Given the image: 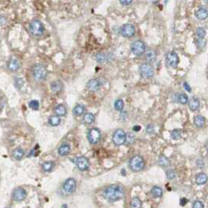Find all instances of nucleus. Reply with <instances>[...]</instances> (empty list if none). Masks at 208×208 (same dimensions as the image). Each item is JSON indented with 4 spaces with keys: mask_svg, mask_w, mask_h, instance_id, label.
Listing matches in <instances>:
<instances>
[{
    "mask_svg": "<svg viewBox=\"0 0 208 208\" xmlns=\"http://www.w3.org/2000/svg\"><path fill=\"white\" fill-rule=\"evenodd\" d=\"M124 196V191L121 185H111L103 191V196L109 202H116L122 199Z\"/></svg>",
    "mask_w": 208,
    "mask_h": 208,
    "instance_id": "nucleus-1",
    "label": "nucleus"
},
{
    "mask_svg": "<svg viewBox=\"0 0 208 208\" xmlns=\"http://www.w3.org/2000/svg\"><path fill=\"white\" fill-rule=\"evenodd\" d=\"M129 167L131 171L137 172L142 171L145 167V161L141 156H134L129 161Z\"/></svg>",
    "mask_w": 208,
    "mask_h": 208,
    "instance_id": "nucleus-2",
    "label": "nucleus"
},
{
    "mask_svg": "<svg viewBox=\"0 0 208 208\" xmlns=\"http://www.w3.org/2000/svg\"><path fill=\"white\" fill-rule=\"evenodd\" d=\"M48 71L46 68L42 64H36L32 70V75L37 81L45 80L47 77Z\"/></svg>",
    "mask_w": 208,
    "mask_h": 208,
    "instance_id": "nucleus-3",
    "label": "nucleus"
},
{
    "mask_svg": "<svg viewBox=\"0 0 208 208\" xmlns=\"http://www.w3.org/2000/svg\"><path fill=\"white\" fill-rule=\"evenodd\" d=\"M30 31L35 36H42L45 32V28L39 20L35 19L30 24Z\"/></svg>",
    "mask_w": 208,
    "mask_h": 208,
    "instance_id": "nucleus-4",
    "label": "nucleus"
},
{
    "mask_svg": "<svg viewBox=\"0 0 208 208\" xmlns=\"http://www.w3.org/2000/svg\"><path fill=\"white\" fill-rule=\"evenodd\" d=\"M112 140L113 142L116 146L123 145L127 141V134L122 129L116 130L114 132V134H113Z\"/></svg>",
    "mask_w": 208,
    "mask_h": 208,
    "instance_id": "nucleus-5",
    "label": "nucleus"
},
{
    "mask_svg": "<svg viewBox=\"0 0 208 208\" xmlns=\"http://www.w3.org/2000/svg\"><path fill=\"white\" fill-rule=\"evenodd\" d=\"M139 74L143 78H151L154 75V69L149 63H142L139 66Z\"/></svg>",
    "mask_w": 208,
    "mask_h": 208,
    "instance_id": "nucleus-6",
    "label": "nucleus"
},
{
    "mask_svg": "<svg viewBox=\"0 0 208 208\" xmlns=\"http://www.w3.org/2000/svg\"><path fill=\"white\" fill-rule=\"evenodd\" d=\"M131 51L133 54L136 56H141L146 52L145 43L140 40L133 42L131 45Z\"/></svg>",
    "mask_w": 208,
    "mask_h": 208,
    "instance_id": "nucleus-7",
    "label": "nucleus"
},
{
    "mask_svg": "<svg viewBox=\"0 0 208 208\" xmlns=\"http://www.w3.org/2000/svg\"><path fill=\"white\" fill-rule=\"evenodd\" d=\"M87 138L89 142L91 144H96L100 140L101 138V134L100 131L98 128H92L89 131L87 135Z\"/></svg>",
    "mask_w": 208,
    "mask_h": 208,
    "instance_id": "nucleus-8",
    "label": "nucleus"
},
{
    "mask_svg": "<svg viewBox=\"0 0 208 208\" xmlns=\"http://www.w3.org/2000/svg\"><path fill=\"white\" fill-rule=\"evenodd\" d=\"M74 163H75L77 168L80 170L81 172H85V171L89 169V166H90L89 159L84 156H81V157L76 158Z\"/></svg>",
    "mask_w": 208,
    "mask_h": 208,
    "instance_id": "nucleus-9",
    "label": "nucleus"
},
{
    "mask_svg": "<svg viewBox=\"0 0 208 208\" xmlns=\"http://www.w3.org/2000/svg\"><path fill=\"white\" fill-rule=\"evenodd\" d=\"M121 34L124 38H131L135 34V28L131 24L124 25L121 28Z\"/></svg>",
    "mask_w": 208,
    "mask_h": 208,
    "instance_id": "nucleus-10",
    "label": "nucleus"
},
{
    "mask_svg": "<svg viewBox=\"0 0 208 208\" xmlns=\"http://www.w3.org/2000/svg\"><path fill=\"white\" fill-rule=\"evenodd\" d=\"M166 63L168 66L172 68L177 67L179 63V58H178V54L175 52H171V53H168L166 56Z\"/></svg>",
    "mask_w": 208,
    "mask_h": 208,
    "instance_id": "nucleus-11",
    "label": "nucleus"
},
{
    "mask_svg": "<svg viewBox=\"0 0 208 208\" xmlns=\"http://www.w3.org/2000/svg\"><path fill=\"white\" fill-rule=\"evenodd\" d=\"M26 196H27V193L23 188H21V187L16 188V189L13 191L12 198L13 200H15V201H17V202L23 201V200H25V199Z\"/></svg>",
    "mask_w": 208,
    "mask_h": 208,
    "instance_id": "nucleus-12",
    "label": "nucleus"
},
{
    "mask_svg": "<svg viewBox=\"0 0 208 208\" xmlns=\"http://www.w3.org/2000/svg\"><path fill=\"white\" fill-rule=\"evenodd\" d=\"M63 190L66 192H68V193L74 192L76 189V181L71 178L66 179V182L63 184Z\"/></svg>",
    "mask_w": 208,
    "mask_h": 208,
    "instance_id": "nucleus-13",
    "label": "nucleus"
},
{
    "mask_svg": "<svg viewBox=\"0 0 208 208\" xmlns=\"http://www.w3.org/2000/svg\"><path fill=\"white\" fill-rule=\"evenodd\" d=\"M101 87V83L98 79H91L87 83V88L91 92H96L100 90Z\"/></svg>",
    "mask_w": 208,
    "mask_h": 208,
    "instance_id": "nucleus-14",
    "label": "nucleus"
},
{
    "mask_svg": "<svg viewBox=\"0 0 208 208\" xmlns=\"http://www.w3.org/2000/svg\"><path fill=\"white\" fill-rule=\"evenodd\" d=\"M7 67L10 71L15 72L19 70L20 67H21V64H20L18 59H15V58H11L7 63Z\"/></svg>",
    "mask_w": 208,
    "mask_h": 208,
    "instance_id": "nucleus-15",
    "label": "nucleus"
},
{
    "mask_svg": "<svg viewBox=\"0 0 208 208\" xmlns=\"http://www.w3.org/2000/svg\"><path fill=\"white\" fill-rule=\"evenodd\" d=\"M70 153V146L68 144H63L58 149V153L60 157L68 155Z\"/></svg>",
    "mask_w": 208,
    "mask_h": 208,
    "instance_id": "nucleus-16",
    "label": "nucleus"
},
{
    "mask_svg": "<svg viewBox=\"0 0 208 208\" xmlns=\"http://www.w3.org/2000/svg\"><path fill=\"white\" fill-rule=\"evenodd\" d=\"M51 90L53 92V93H58V92H60L63 89V83L60 81L59 80H56L53 81L50 85Z\"/></svg>",
    "mask_w": 208,
    "mask_h": 208,
    "instance_id": "nucleus-17",
    "label": "nucleus"
},
{
    "mask_svg": "<svg viewBox=\"0 0 208 208\" xmlns=\"http://www.w3.org/2000/svg\"><path fill=\"white\" fill-rule=\"evenodd\" d=\"M196 17L199 20H201V21H204L206 18L208 17V11L207 9H205V8H199L196 13Z\"/></svg>",
    "mask_w": 208,
    "mask_h": 208,
    "instance_id": "nucleus-18",
    "label": "nucleus"
},
{
    "mask_svg": "<svg viewBox=\"0 0 208 208\" xmlns=\"http://www.w3.org/2000/svg\"><path fill=\"white\" fill-rule=\"evenodd\" d=\"M208 180L207 175L205 173H199V175H197V176L196 177V183L198 185H204L206 183Z\"/></svg>",
    "mask_w": 208,
    "mask_h": 208,
    "instance_id": "nucleus-19",
    "label": "nucleus"
},
{
    "mask_svg": "<svg viewBox=\"0 0 208 208\" xmlns=\"http://www.w3.org/2000/svg\"><path fill=\"white\" fill-rule=\"evenodd\" d=\"M199 100L196 98H192L189 101V107L192 111H195V110H198L199 107Z\"/></svg>",
    "mask_w": 208,
    "mask_h": 208,
    "instance_id": "nucleus-20",
    "label": "nucleus"
},
{
    "mask_svg": "<svg viewBox=\"0 0 208 208\" xmlns=\"http://www.w3.org/2000/svg\"><path fill=\"white\" fill-rule=\"evenodd\" d=\"M24 154H25V151L21 147H18L16 149H14V151L13 152V157L17 161H20L23 158Z\"/></svg>",
    "mask_w": 208,
    "mask_h": 208,
    "instance_id": "nucleus-21",
    "label": "nucleus"
},
{
    "mask_svg": "<svg viewBox=\"0 0 208 208\" xmlns=\"http://www.w3.org/2000/svg\"><path fill=\"white\" fill-rule=\"evenodd\" d=\"M55 113L59 117H64L66 114V109L63 104H59L55 108Z\"/></svg>",
    "mask_w": 208,
    "mask_h": 208,
    "instance_id": "nucleus-22",
    "label": "nucleus"
},
{
    "mask_svg": "<svg viewBox=\"0 0 208 208\" xmlns=\"http://www.w3.org/2000/svg\"><path fill=\"white\" fill-rule=\"evenodd\" d=\"M158 164H159L160 166L163 167V168H167V167L170 166V162L169 159H168L167 157L164 155H161L159 157V159H158Z\"/></svg>",
    "mask_w": 208,
    "mask_h": 208,
    "instance_id": "nucleus-23",
    "label": "nucleus"
},
{
    "mask_svg": "<svg viewBox=\"0 0 208 208\" xmlns=\"http://www.w3.org/2000/svg\"><path fill=\"white\" fill-rule=\"evenodd\" d=\"M205 117L201 115H196L194 117V124L197 128H202L205 124Z\"/></svg>",
    "mask_w": 208,
    "mask_h": 208,
    "instance_id": "nucleus-24",
    "label": "nucleus"
},
{
    "mask_svg": "<svg viewBox=\"0 0 208 208\" xmlns=\"http://www.w3.org/2000/svg\"><path fill=\"white\" fill-rule=\"evenodd\" d=\"M176 100L181 104H186L189 101V98H188L187 95L185 93H179V94L176 95Z\"/></svg>",
    "mask_w": 208,
    "mask_h": 208,
    "instance_id": "nucleus-25",
    "label": "nucleus"
},
{
    "mask_svg": "<svg viewBox=\"0 0 208 208\" xmlns=\"http://www.w3.org/2000/svg\"><path fill=\"white\" fill-rule=\"evenodd\" d=\"M151 194L155 198H161L163 196V190L161 187L154 186L151 189Z\"/></svg>",
    "mask_w": 208,
    "mask_h": 208,
    "instance_id": "nucleus-26",
    "label": "nucleus"
},
{
    "mask_svg": "<svg viewBox=\"0 0 208 208\" xmlns=\"http://www.w3.org/2000/svg\"><path fill=\"white\" fill-rule=\"evenodd\" d=\"M85 107H83L82 105H77L74 107L73 109V114L74 115L79 117V116L82 115L85 113Z\"/></svg>",
    "mask_w": 208,
    "mask_h": 208,
    "instance_id": "nucleus-27",
    "label": "nucleus"
},
{
    "mask_svg": "<svg viewBox=\"0 0 208 208\" xmlns=\"http://www.w3.org/2000/svg\"><path fill=\"white\" fill-rule=\"evenodd\" d=\"M95 116L93 115V114L91 113H87L84 115V117H83V121L85 124H91L92 123H93L95 121Z\"/></svg>",
    "mask_w": 208,
    "mask_h": 208,
    "instance_id": "nucleus-28",
    "label": "nucleus"
},
{
    "mask_svg": "<svg viewBox=\"0 0 208 208\" xmlns=\"http://www.w3.org/2000/svg\"><path fill=\"white\" fill-rule=\"evenodd\" d=\"M53 167H54V163L52 161H46L42 164V169L46 172H51L53 169Z\"/></svg>",
    "mask_w": 208,
    "mask_h": 208,
    "instance_id": "nucleus-29",
    "label": "nucleus"
},
{
    "mask_svg": "<svg viewBox=\"0 0 208 208\" xmlns=\"http://www.w3.org/2000/svg\"><path fill=\"white\" fill-rule=\"evenodd\" d=\"M146 57L147 61L149 63H153L156 60L157 56H156V53L153 50H149L147 51L146 54Z\"/></svg>",
    "mask_w": 208,
    "mask_h": 208,
    "instance_id": "nucleus-30",
    "label": "nucleus"
},
{
    "mask_svg": "<svg viewBox=\"0 0 208 208\" xmlns=\"http://www.w3.org/2000/svg\"><path fill=\"white\" fill-rule=\"evenodd\" d=\"M60 118L59 116H51L49 119V123L52 126H57L60 124Z\"/></svg>",
    "mask_w": 208,
    "mask_h": 208,
    "instance_id": "nucleus-31",
    "label": "nucleus"
},
{
    "mask_svg": "<svg viewBox=\"0 0 208 208\" xmlns=\"http://www.w3.org/2000/svg\"><path fill=\"white\" fill-rule=\"evenodd\" d=\"M171 137L174 140L179 139L182 137V131L180 129H174L171 132Z\"/></svg>",
    "mask_w": 208,
    "mask_h": 208,
    "instance_id": "nucleus-32",
    "label": "nucleus"
},
{
    "mask_svg": "<svg viewBox=\"0 0 208 208\" xmlns=\"http://www.w3.org/2000/svg\"><path fill=\"white\" fill-rule=\"evenodd\" d=\"M124 107V101H123L122 100H121V99L116 100L115 103H114V107H115L116 110H118V111H121V110H123Z\"/></svg>",
    "mask_w": 208,
    "mask_h": 208,
    "instance_id": "nucleus-33",
    "label": "nucleus"
},
{
    "mask_svg": "<svg viewBox=\"0 0 208 208\" xmlns=\"http://www.w3.org/2000/svg\"><path fill=\"white\" fill-rule=\"evenodd\" d=\"M131 207H141L142 206V201L140 200L138 197L133 198L132 200L131 201Z\"/></svg>",
    "mask_w": 208,
    "mask_h": 208,
    "instance_id": "nucleus-34",
    "label": "nucleus"
},
{
    "mask_svg": "<svg viewBox=\"0 0 208 208\" xmlns=\"http://www.w3.org/2000/svg\"><path fill=\"white\" fill-rule=\"evenodd\" d=\"M196 34H197V36L199 39H204V37L206 36V30H205L203 28H199L197 29Z\"/></svg>",
    "mask_w": 208,
    "mask_h": 208,
    "instance_id": "nucleus-35",
    "label": "nucleus"
},
{
    "mask_svg": "<svg viewBox=\"0 0 208 208\" xmlns=\"http://www.w3.org/2000/svg\"><path fill=\"white\" fill-rule=\"evenodd\" d=\"M29 107L33 110H39V103L37 100H32L29 103Z\"/></svg>",
    "mask_w": 208,
    "mask_h": 208,
    "instance_id": "nucleus-36",
    "label": "nucleus"
},
{
    "mask_svg": "<svg viewBox=\"0 0 208 208\" xmlns=\"http://www.w3.org/2000/svg\"><path fill=\"white\" fill-rule=\"evenodd\" d=\"M14 83H15L16 87L19 89H21L22 86L24 85V81L21 78H16L14 79Z\"/></svg>",
    "mask_w": 208,
    "mask_h": 208,
    "instance_id": "nucleus-37",
    "label": "nucleus"
},
{
    "mask_svg": "<svg viewBox=\"0 0 208 208\" xmlns=\"http://www.w3.org/2000/svg\"><path fill=\"white\" fill-rule=\"evenodd\" d=\"M106 59H107V56H106L104 53H99L96 56V59H97V61L99 63H103V62L105 61Z\"/></svg>",
    "mask_w": 208,
    "mask_h": 208,
    "instance_id": "nucleus-38",
    "label": "nucleus"
},
{
    "mask_svg": "<svg viewBox=\"0 0 208 208\" xmlns=\"http://www.w3.org/2000/svg\"><path fill=\"white\" fill-rule=\"evenodd\" d=\"M192 207L203 208V207H204V204H203V202L200 201V200H196V201H194L193 202V203H192Z\"/></svg>",
    "mask_w": 208,
    "mask_h": 208,
    "instance_id": "nucleus-39",
    "label": "nucleus"
},
{
    "mask_svg": "<svg viewBox=\"0 0 208 208\" xmlns=\"http://www.w3.org/2000/svg\"><path fill=\"white\" fill-rule=\"evenodd\" d=\"M166 175L169 179H174L176 177V174H175V172H174L173 170H168V171H167Z\"/></svg>",
    "mask_w": 208,
    "mask_h": 208,
    "instance_id": "nucleus-40",
    "label": "nucleus"
},
{
    "mask_svg": "<svg viewBox=\"0 0 208 208\" xmlns=\"http://www.w3.org/2000/svg\"><path fill=\"white\" fill-rule=\"evenodd\" d=\"M146 131H147V133H149V134H152V133L154 131V127H153V126L151 125V124H149V125L147 126Z\"/></svg>",
    "mask_w": 208,
    "mask_h": 208,
    "instance_id": "nucleus-41",
    "label": "nucleus"
},
{
    "mask_svg": "<svg viewBox=\"0 0 208 208\" xmlns=\"http://www.w3.org/2000/svg\"><path fill=\"white\" fill-rule=\"evenodd\" d=\"M119 1H120V2H121L122 5L128 6V5H129V4H131V2H132L133 0H119Z\"/></svg>",
    "mask_w": 208,
    "mask_h": 208,
    "instance_id": "nucleus-42",
    "label": "nucleus"
},
{
    "mask_svg": "<svg viewBox=\"0 0 208 208\" xmlns=\"http://www.w3.org/2000/svg\"><path fill=\"white\" fill-rule=\"evenodd\" d=\"M187 203H188V199H186V198H182V199H180V204L182 205V206H185V205Z\"/></svg>",
    "mask_w": 208,
    "mask_h": 208,
    "instance_id": "nucleus-43",
    "label": "nucleus"
},
{
    "mask_svg": "<svg viewBox=\"0 0 208 208\" xmlns=\"http://www.w3.org/2000/svg\"><path fill=\"white\" fill-rule=\"evenodd\" d=\"M183 85H184V88H185V90L189 92V93H190V92H191V88H190V86L189 85V84H188V83H186V82H184Z\"/></svg>",
    "mask_w": 208,
    "mask_h": 208,
    "instance_id": "nucleus-44",
    "label": "nucleus"
},
{
    "mask_svg": "<svg viewBox=\"0 0 208 208\" xmlns=\"http://www.w3.org/2000/svg\"><path fill=\"white\" fill-rule=\"evenodd\" d=\"M196 164H197V166L199 167V168H203V165H204V163H203V161H201V160H198Z\"/></svg>",
    "mask_w": 208,
    "mask_h": 208,
    "instance_id": "nucleus-45",
    "label": "nucleus"
},
{
    "mask_svg": "<svg viewBox=\"0 0 208 208\" xmlns=\"http://www.w3.org/2000/svg\"><path fill=\"white\" fill-rule=\"evenodd\" d=\"M6 18L5 17L3 16H1V25L3 26V25H5L6 24Z\"/></svg>",
    "mask_w": 208,
    "mask_h": 208,
    "instance_id": "nucleus-46",
    "label": "nucleus"
},
{
    "mask_svg": "<svg viewBox=\"0 0 208 208\" xmlns=\"http://www.w3.org/2000/svg\"><path fill=\"white\" fill-rule=\"evenodd\" d=\"M140 129H141V127H140L139 125H138V126H135L134 128H133V130L135 131H140Z\"/></svg>",
    "mask_w": 208,
    "mask_h": 208,
    "instance_id": "nucleus-47",
    "label": "nucleus"
},
{
    "mask_svg": "<svg viewBox=\"0 0 208 208\" xmlns=\"http://www.w3.org/2000/svg\"><path fill=\"white\" fill-rule=\"evenodd\" d=\"M3 104H4V101H3V98L1 99V108L3 109Z\"/></svg>",
    "mask_w": 208,
    "mask_h": 208,
    "instance_id": "nucleus-48",
    "label": "nucleus"
},
{
    "mask_svg": "<svg viewBox=\"0 0 208 208\" xmlns=\"http://www.w3.org/2000/svg\"><path fill=\"white\" fill-rule=\"evenodd\" d=\"M62 207H67V206L66 205H62Z\"/></svg>",
    "mask_w": 208,
    "mask_h": 208,
    "instance_id": "nucleus-49",
    "label": "nucleus"
},
{
    "mask_svg": "<svg viewBox=\"0 0 208 208\" xmlns=\"http://www.w3.org/2000/svg\"><path fill=\"white\" fill-rule=\"evenodd\" d=\"M207 154H208V148H207Z\"/></svg>",
    "mask_w": 208,
    "mask_h": 208,
    "instance_id": "nucleus-50",
    "label": "nucleus"
}]
</instances>
